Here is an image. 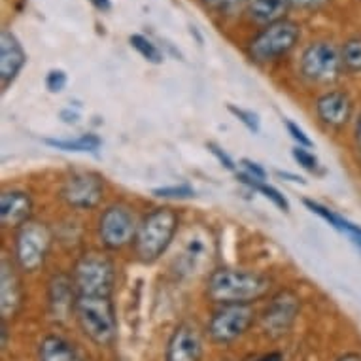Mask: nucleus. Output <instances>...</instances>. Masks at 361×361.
<instances>
[{
	"mask_svg": "<svg viewBox=\"0 0 361 361\" xmlns=\"http://www.w3.org/2000/svg\"><path fill=\"white\" fill-rule=\"evenodd\" d=\"M273 280L246 269H216L208 274L207 297L216 305H252L271 291Z\"/></svg>",
	"mask_w": 361,
	"mask_h": 361,
	"instance_id": "nucleus-1",
	"label": "nucleus"
},
{
	"mask_svg": "<svg viewBox=\"0 0 361 361\" xmlns=\"http://www.w3.org/2000/svg\"><path fill=\"white\" fill-rule=\"evenodd\" d=\"M178 218L176 210L171 207H157L140 219L135 237V252L137 257L146 265H152L165 254L176 237Z\"/></svg>",
	"mask_w": 361,
	"mask_h": 361,
	"instance_id": "nucleus-2",
	"label": "nucleus"
},
{
	"mask_svg": "<svg viewBox=\"0 0 361 361\" xmlns=\"http://www.w3.org/2000/svg\"><path fill=\"white\" fill-rule=\"evenodd\" d=\"M74 314L85 337L99 346H106L118 335L116 308L110 295H78Z\"/></svg>",
	"mask_w": 361,
	"mask_h": 361,
	"instance_id": "nucleus-3",
	"label": "nucleus"
},
{
	"mask_svg": "<svg viewBox=\"0 0 361 361\" xmlns=\"http://www.w3.org/2000/svg\"><path fill=\"white\" fill-rule=\"evenodd\" d=\"M54 246V233L48 225L30 219L21 225L13 240V261L23 273H36L44 267Z\"/></svg>",
	"mask_w": 361,
	"mask_h": 361,
	"instance_id": "nucleus-4",
	"label": "nucleus"
},
{
	"mask_svg": "<svg viewBox=\"0 0 361 361\" xmlns=\"http://www.w3.org/2000/svg\"><path fill=\"white\" fill-rule=\"evenodd\" d=\"M299 38H301V25L291 19H282L263 27L250 40L248 54L255 63H271L290 54L297 46Z\"/></svg>",
	"mask_w": 361,
	"mask_h": 361,
	"instance_id": "nucleus-5",
	"label": "nucleus"
},
{
	"mask_svg": "<svg viewBox=\"0 0 361 361\" xmlns=\"http://www.w3.org/2000/svg\"><path fill=\"white\" fill-rule=\"evenodd\" d=\"M72 279L80 295H110L116 282V267L106 254L87 252L76 261Z\"/></svg>",
	"mask_w": 361,
	"mask_h": 361,
	"instance_id": "nucleus-6",
	"label": "nucleus"
},
{
	"mask_svg": "<svg viewBox=\"0 0 361 361\" xmlns=\"http://www.w3.org/2000/svg\"><path fill=\"white\" fill-rule=\"evenodd\" d=\"M344 71L341 49L327 40L308 44L301 55V74L314 83L337 82Z\"/></svg>",
	"mask_w": 361,
	"mask_h": 361,
	"instance_id": "nucleus-7",
	"label": "nucleus"
},
{
	"mask_svg": "<svg viewBox=\"0 0 361 361\" xmlns=\"http://www.w3.org/2000/svg\"><path fill=\"white\" fill-rule=\"evenodd\" d=\"M255 320L252 305H221L208 322V335L214 343L229 344L248 331Z\"/></svg>",
	"mask_w": 361,
	"mask_h": 361,
	"instance_id": "nucleus-8",
	"label": "nucleus"
},
{
	"mask_svg": "<svg viewBox=\"0 0 361 361\" xmlns=\"http://www.w3.org/2000/svg\"><path fill=\"white\" fill-rule=\"evenodd\" d=\"M137 218L125 204L108 207L99 218V240L106 250H121L135 243Z\"/></svg>",
	"mask_w": 361,
	"mask_h": 361,
	"instance_id": "nucleus-9",
	"label": "nucleus"
},
{
	"mask_svg": "<svg viewBox=\"0 0 361 361\" xmlns=\"http://www.w3.org/2000/svg\"><path fill=\"white\" fill-rule=\"evenodd\" d=\"M61 199L74 210H95L104 199V180L95 172H72L61 188Z\"/></svg>",
	"mask_w": 361,
	"mask_h": 361,
	"instance_id": "nucleus-10",
	"label": "nucleus"
},
{
	"mask_svg": "<svg viewBox=\"0 0 361 361\" xmlns=\"http://www.w3.org/2000/svg\"><path fill=\"white\" fill-rule=\"evenodd\" d=\"M299 308H301V302H299V297L295 293L280 291L271 299V302L263 310V316H261L263 329L273 337L284 335L293 326L297 314H299Z\"/></svg>",
	"mask_w": 361,
	"mask_h": 361,
	"instance_id": "nucleus-11",
	"label": "nucleus"
},
{
	"mask_svg": "<svg viewBox=\"0 0 361 361\" xmlns=\"http://www.w3.org/2000/svg\"><path fill=\"white\" fill-rule=\"evenodd\" d=\"M202 337L201 331L193 324H180L172 331L166 344L165 361H201L202 357Z\"/></svg>",
	"mask_w": 361,
	"mask_h": 361,
	"instance_id": "nucleus-12",
	"label": "nucleus"
},
{
	"mask_svg": "<svg viewBox=\"0 0 361 361\" xmlns=\"http://www.w3.org/2000/svg\"><path fill=\"white\" fill-rule=\"evenodd\" d=\"M316 116L327 127L341 129L348 125L354 116V101L346 91H337V89L327 91L316 101Z\"/></svg>",
	"mask_w": 361,
	"mask_h": 361,
	"instance_id": "nucleus-13",
	"label": "nucleus"
},
{
	"mask_svg": "<svg viewBox=\"0 0 361 361\" xmlns=\"http://www.w3.org/2000/svg\"><path fill=\"white\" fill-rule=\"evenodd\" d=\"M18 271L19 267L4 255L0 261V312L4 322L13 318L23 305V288Z\"/></svg>",
	"mask_w": 361,
	"mask_h": 361,
	"instance_id": "nucleus-14",
	"label": "nucleus"
},
{
	"mask_svg": "<svg viewBox=\"0 0 361 361\" xmlns=\"http://www.w3.org/2000/svg\"><path fill=\"white\" fill-rule=\"evenodd\" d=\"M25 65H27V54L21 42L12 30L4 29L0 35V82L4 91L16 82Z\"/></svg>",
	"mask_w": 361,
	"mask_h": 361,
	"instance_id": "nucleus-15",
	"label": "nucleus"
},
{
	"mask_svg": "<svg viewBox=\"0 0 361 361\" xmlns=\"http://www.w3.org/2000/svg\"><path fill=\"white\" fill-rule=\"evenodd\" d=\"M32 197L23 190H8L0 195V221L6 229H19L30 221Z\"/></svg>",
	"mask_w": 361,
	"mask_h": 361,
	"instance_id": "nucleus-16",
	"label": "nucleus"
},
{
	"mask_svg": "<svg viewBox=\"0 0 361 361\" xmlns=\"http://www.w3.org/2000/svg\"><path fill=\"white\" fill-rule=\"evenodd\" d=\"M48 286V305L55 318H66L68 314L74 312L80 295L74 279L63 273L55 274Z\"/></svg>",
	"mask_w": 361,
	"mask_h": 361,
	"instance_id": "nucleus-17",
	"label": "nucleus"
},
{
	"mask_svg": "<svg viewBox=\"0 0 361 361\" xmlns=\"http://www.w3.org/2000/svg\"><path fill=\"white\" fill-rule=\"evenodd\" d=\"M210 254H212L210 238L201 235V233H193L191 237L185 238L182 252L178 254V271L182 274H193L201 271L210 259Z\"/></svg>",
	"mask_w": 361,
	"mask_h": 361,
	"instance_id": "nucleus-18",
	"label": "nucleus"
},
{
	"mask_svg": "<svg viewBox=\"0 0 361 361\" xmlns=\"http://www.w3.org/2000/svg\"><path fill=\"white\" fill-rule=\"evenodd\" d=\"M290 6V0H248L246 13L254 23L267 27V25L286 19Z\"/></svg>",
	"mask_w": 361,
	"mask_h": 361,
	"instance_id": "nucleus-19",
	"label": "nucleus"
},
{
	"mask_svg": "<svg viewBox=\"0 0 361 361\" xmlns=\"http://www.w3.org/2000/svg\"><path fill=\"white\" fill-rule=\"evenodd\" d=\"M38 361H83L71 341L59 335H48L38 344Z\"/></svg>",
	"mask_w": 361,
	"mask_h": 361,
	"instance_id": "nucleus-20",
	"label": "nucleus"
},
{
	"mask_svg": "<svg viewBox=\"0 0 361 361\" xmlns=\"http://www.w3.org/2000/svg\"><path fill=\"white\" fill-rule=\"evenodd\" d=\"M46 146L68 154H93L102 146V140L97 135H80L76 138H46Z\"/></svg>",
	"mask_w": 361,
	"mask_h": 361,
	"instance_id": "nucleus-21",
	"label": "nucleus"
},
{
	"mask_svg": "<svg viewBox=\"0 0 361 361\" xmlns=\"http://www.w3.org/2000/svg\"><path fill=\"white\" fill-rule=\"evenodd\" d=\"M238 180L243 182L244 185H248L250 190L257 191V193H261V195L265 197V199H269V201L273 202L274 207L279 208V210H282V212H290L291 207H290V201L286 199V195L282 193L280 190H276L274 185L267 184L265 180L261 182V180H254V178L246 176V174H238Z\"/></svg>",
	"mask_w": 361,
	"mask_h": 361,
	"instance_id": "nucleus-22",
	"label": "nucleus"
},
{
	"mask_svg": "<svg viewBox=\"0 0 361 361\" xmlns=\"http://www.w3.org/2000/svg\"><path fill=\"white\" fill-rule=\"evenodd\" d=\"M129 44L130 48L137 49V54L146 59L152 65H161L163 63V54H161V49L155 46L154 42L149 40L148 36L144 35H130L129 36Z\"/></svg>",
	"mask_w": 361,
	"mask_h": 361,
	"instance_id": "nucleus-23",
	"label": "nucleus"
},
{
	"mask_svg": "<svg viewBox=\"0 0 361 361\" xmlns=\"http://www.w3.org/2000/svg\"><path fill=\"white\" fill-rule=\"evenodd\" d=\"M343 55L344 71L352 72V74H360L361 72V36H354L344 42L341 48Z\"/></svg>",
	"mask_w": 361,
	"mask_h": 361,
	"instance_id": "nucleus-24",
	"label": "nucleus"
},
{
	"mask_svg": "<svg viewBox=\"0 0 361 361\" xmlns=\"http://www.w3.org/2000/svg\"><path fill=\"white\" fill-rule=\"evenodd\" d=\"M302 204L310 210L312 214H316L318 218H322L326 224H329L333 229H337V231H343V225H344V219L341 214L333 212L331 208L324 207L322 202L318 201H312V199H302Z\"/></svg>",
	"mask_w": 361,
	"mask_h": 361,
	"instance_id": "nucleus-25",
	"label": "nucleus"
},
{
	"mask_svg": "<svg viewBox=\"0 0 361 361\" xmlns=\"http://www.w3.org/2000/svg\"><path fill=\"white\" fill-rule=\"evenodd\" d=\"M152 193H154L155 197H159V199H174V201H184V199H191V197H195V190H193V188L188 184L155 188Z\"/></svg>",
	"mask_w": 361,
	"mask_h": 361,
	"instance_id": "nucleus-26",
	"label": "nucleus"
},
{
	"mask_svg": "<svg viewBox=\"0 0 361 361\" xmlns=\"http://www.w3.org/2000/svg\"><path fill=\"white\" fill-rule=\"evenodd\" d=\"M227 110L235 116V118L240 121V123L246 127L248 130H252L254 135H257L261 130V121H259V116L255 112H252V110H246V108H238L235 106V104H229L227 106Z\"/></svg>",
	"mask_w": 361,
	"mask_h": 361,
	"instance_id": "nucleus-27",
	"label": "nucleus"
},
{
	"mask_svg": "<svg viewBox=\"0 0 361 361\" xmlns=\"http://www.w3.org/2000/svg\"><path fill=\"white\" fill-rule=\"evenodd\" d=\"M291 157L295 159V163L301 169L308 172H318L320 171V161L318 157L310 152L308 148H302V146H297V148L291 149Z\"/></svg>",
	"mask_w": 361,
	"mask_h": 361,
	"instance_id": "nucleus-28",
	"label": "nucleus"
},
{
	"mask_svg": "<svg viewBox=\"0 0 361 361\" xmlns=\"http://www.w3.org/2000/svg\"><path fill=\"white\" fill-rule=\"evenodd\" d=\"M66 82H68L66 72L61 71V68H51L46 74V89L49 93H61L66 87Z\"/></svg>",
	"mask_w": 361,
	"mask_h": 361,
	"instance_id": "nucleus-29",
	"label": "nucleus"
},
{
	"mask_svg": "<svg viewBox=\"0 0 361 361\" xmlns=\"http://www.w3.org/2000/svg\"><path fill=\"white\" fill-rule=\"evenodd\" d=\"M286 129H288V133H290V137L295 140L299 146H302V148H312L314 142L310 140V137H308L307 133L299 127V125L295 123V121H291V119H286L284 121Z\"/></svg>",
	"mask_w": 361,
	"mask_h": 361,
	"instance_id": "nucleus-30",
	"label": "nucleus"
},
{
	"mask_svg": "<svg viewBox=\"0 0 361 361\" xmlns=\"http://www.w3.org/2000/svg\"><path fill=\"white\" fill-rule=\"evenodd\" d=\"M208 8H212L216 12H221V13H229L233 10H237L240 4L244 2V6H246V2L248 0H202Z\"/></svg>",
	"mask_w": 361,
	"mask_h": 361,
	"instance_id": "nucleus-31",
	"label": "nucleus"
},
{
	"mask_svg": "<svg viewBox=\"0 0 361 361\" xmlns=\"http://www.w3.org/2000/svg\"><path fill=\"white\" fill-rule=\"evenodd\" d=\"M207 148L210 149V154H212L214 157H216V159L219 161V165L225 166L227 171H235V169H237V165H235V161L231 159V155H229V154H227V152H224V149L219 148L218 144L208 142Z\"/></svg>",
	"mask_w": 361,
	"mask_h": 361,
	"instance_id": "nucleus-32",
	"label": "nucleus"
},
{
	"mask_svg": "<svg viewBox=\"0 0 361 361\" xmlns=\"http://www.w3.org/2000/svg\"><path fill=\"white\" fill-rule=\"evenodd\" d=\"M346 237L350 238V243L354 244L355 248L361 252V225L357 224H352L350 219H344V225H343V231Z\"/></svg>",
	"mask_w": 361,
	"mask_h": 361,
	"instance_id": "nucleus-33",
	"label": "nucleus"
},
{
	"mask_svg": "<svg viewBox=\"0 0 361 361\" xmlns=\"http://www.w3.org/2000/svg\"><path fill=\"white\" fill-rule=\"evenodd\" d=\"M240 165L244 166V174L250 178H254V180H267V172L265 169L259 165V163H255V161L252 159H243L240 161Z\"/></svg>",
	"mask_w": 361,
	"mask_h": 361,
	"instance_id": "nucleus-34",
	"label": "nucleus"
},
{
	"mask_svg": "<svg viewBox=\"0 0 361 361\" xmlns=\"http://www.w3.org/2000/svg\"><path fill=\"white\" fill-rule=\"evenodd\" d=\"M291 6L301 8V10H320L322 6H326L329 0H290Z\"/></svg>",
	"mask_w": 361,
	"mask_h": 361,
	"instance_id": "nucleus-35",
	"label": "nucleus"
},
{
	"mask_svg": "<svg viewBox=\"0 0 361 361\" xmlns=\"http://www.w3.org/2000/svg\"><path fill=\"white\" fill-rule=\"evenodd\" d=\"M91 4H93V8L95 10H99V12L106 13L112 10V0H89Z\"/></svg>",
	"mask_w": 361,
	"mask_h": 361,
	"instance_id": "nucleus-36",
	"label": "nucleus"
},
{
	"mask_svg": "<svg viewBox=\"0 0 361 361\" xmlns=\"http://www.w3.org/2000/svg\"><path fill=\"white\" fill-rule=\"evenodd\" d=\"M279 176L280 178H288V182H293V184H307V182H305V178H301V176H295V174H290V172H282V171H279Z\"/></svg>",
	"mask_w": 361,
	"mask_h": 361,
	"instance_id": "nucleus-37",
	"label": "nucleus"
},
{
	"mask_svg": "<svg viewBox=\"0 0 361 361\" xmlns=\"http://www.w3.org/2000/svg\"><path fill=\"white\" fill-rule=\"evenodd\" d=\"M61 118H63L65 123H78L80 116H78L76 112H71V110H63V112H61Z\"/></svg>",
	"mask_w": 361,
	"mask_h": 361,
	"instance_id": "nucleus-38",
	"label": "nucleus"
},
{
	"mask_svg": "<svg viewBox=\"0 0 361 361\" xmlns=\"http://www.w3.org/2000/svg\"><path fill=\"white\" fill-rule=\"evenodd\" d=\"M355 148H357V154L361 155V116L355 121Z\"/></svg>",
	"mask_w": 361,
	"mask_h": 361,
	"instance_id": "nucleus-39",
	"label": "nucleus"
},
{
	"mask_svg": "<svg viewBox=\"0 0 361 361\" xmlns=\"http://www.w3.org/2000/svg\"><path fill=\"white\" fill-rule=\"evenodd\" d=\"M337 361H361V354H357V352H350V354L341 355Z\"/></svg>",
	"mask_w": 361,
	"mask_h": 361,
	"instance_id": "nucleus-40",
	"label": "nucleus"
},
{
	"mask_svg": "<svg viewBox=\"0 0 361 361\" xmlns=\"http://www.w3.org/2000/svg\"><path fill=\"white\" fill-rule=\"evenodd\" d=\"M257 361H282V354H279V352H274V354H267Z\"/></svg>",
	"mask_w": 361,
	"mask_h": 361,
	"instance_id": "nucleus-41",
	"label": "nucleus"
}]
</instances>
